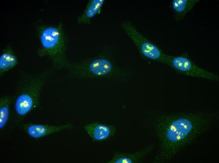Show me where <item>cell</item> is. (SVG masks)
Masks as SVG:
<instances>
[{"mask_svg": "<svg viewBox=\"0 0 219 163\" xmlns=\"http://www.w3.org/2000/svg\"><path fill=\"white\" fill-rule=\"evenodd\" d=\"M104 2V0H90L81 14L77 17L78 25L90 24L92 18L100 13Z\"/></svg>", "mask_w": 219, "mask_h": 163, "instance_id": "10", "label": "cell"}, {"mask_svg": "<svg viewBox=\"0 0 219 163\" xmlns=\"http://www.w3.org/2000/svg\"><path fill=\"white\" fill-rule=\"evenodd\" d=\"M217 113L209 110L174 112L156 116L153 124L160 145L154 162L162 163L174 157L182 149L217 122Z\"/></svg>", "mask_w": 219, "mask_h": 163, "instance_id": "1", "label": "cell"}, {"mask_svg": "<svg viewBox=\"0 0 219 163\" xmlns=\"http://www.w3.org/2000/svg\"><path fill=\"white\" fill-rule=\"evenodd\" d=\"M70 76L79 78H93L118 76L120 70L109 57L98 55L80 61L71 62L67 68Z\"/></svg>", "mask_w": 219, "mask_h": 163, "instance_id": "4", "label": "cell"}, {"mask_svg": "<svg viewBox=\"0 0 219 163\" xmlns=\"http://www.w3.org/2000/svg\"><path fill=\"white\" fill-rule=\"evenodd\" d=\"M166 64L184 75L216 81L219 80L218 75L200 67L185 56L169 55Z\"/></svg>", "mask_w": 219, "mask_h": 163, "instance_id": "6", "label": "cell"}, {"mask_svg": "<svg viewBox=\"0 0 219 163\" xmlns=\"http://www.w3.org/2000/svg\"><path fill=\"white\" fill-rule=\"evenodd\" d=\"M49 74L48 71L21 73L12 103L11 117L14 124H19L27 114L38 106L41 92Z\"/></svg>", "mask_w": 219, "mask_h": 163, "instance_id": "2", "label": "cell"}, {"mask_svg": "<svg viewBox=\"0 0 219 163\" xmlns=\"http://www.w3.org/2000/svg\"><path fill=\"white\" fill-rule=\"evenodd\" d=\"M121 27L144 57L166 64L169 55L145 38L131 22H124Z\"/></svg>", "mask_w": 219, "mask_h": 163, "instance_id": "5", "label": "cell"}, {"mask_svg": "<svg viewBox=\"0 0 219 163\" xmlns=\"http://www.w3.org/2000/svg\"><path fill=\"white\" fill-rule=\"evenodd\" d=\"M36 29L40 44L38 56L48 58L55 69L67 68L70 63L67 56L69 39L62 22L56 25L39 24Z\"/></svg>", "mask_w": 219, "mask_h": 163, "instance_id": "3", "label": "cell"}, {"mask_svg": "<svg viewBox=\"0 0 219 163\" xmlns=\"http://www.w3.org/2000/svg\"><path fill=\"white\" fill-rule=\"evenodd\" d=\"M13 97L4 96L0 98V129L2 130L6 126L10 117V107Z\"/></svg>", "mask_w": 219, "mask_h": 163, "instance_id": "13", "label": "cell"}, {"mask_svg": "<svg viewBox=\"0 0 219 163\" xmlns=\"http://www.w3.org/2000/svg\"><path fill=\"white\" fill-rule=\"evenodd\" d=\"M84 128L89 136L95 141L108 139L114 136L116 131L113 125L97 122L87 124Z\"/></svg>", "mask_w": 219, "mask_h": 163, "instance_id": "8", "label": "cell"}, {"mask_svg": "<svg viewBox=\"0 0 219 163\" xmlns=\"http://www.w3.org/2000/svg\"><path fill=\"white\" fill-rule=\"evenodd\" d=\"M199 0H174L171 3V7L175 20L179 21L182 20L186 14L190 11Z\"/></svg>", "mask_w": 219, "mask_h": 163, "instance_id": "11", "label": "cell"}, {"mask_svg": "<svg viewBox=\"0 0 219 163\" xmlns=\"http://www.w3.org/2000/svg\"><path fill=\"white\" fill-rule=\"evenodd\" d=\"M153 145L146 146L134 153H115L108 163H136L140 162L154 149Z\"/></svg>", "mask_w": 219, "mask_h": 163, "instance_id": "9", "label": "cell"}, {"mask_svg": "<svg viewBox=\"0 0 219 163\" xmlns=\"http://www.w3.org/2000/svg\"><path fill=\"white\" fill-rule=\"evenodd\" d=\"M18 60L11 47L7 45L0 56V76L16 66Z\"/></svg>", "mask_w": 219, "mask_h": 163, "instance_id": "12", "label": "cell"}, {"mask_svg": "<svg viewBox=\"0 0 219 163\" xmlns=\"http://www.w3.org/2000/svg\"><path fill=\"white\" fill-rule=\"evenodd\" d=\"M21 127L30 137L38 139L62 130L72 129L74 126L70 124L55 126L28 123L22 124Z\"/></svg>", "mask_w": 219, "mask_h": 163, "instance_id": "7", "label": "cell"}]
</instances>
